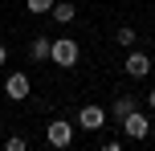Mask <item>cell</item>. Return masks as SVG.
I'll return each instance as SVG.
<instances>
[{
	"mask_svg": "<svg viewBox=\"0 0 155 151\" xmlns=\"http://www.w3.org/2000/svg\"><path fill=\"white\" fill-rule=\"evenodd\" d=\"M78 41H70V37H61V41H53V49H49V61L53 65H61V70H74L78 65Z\"/></svg>",
	"mask_w": 155,
	"mask_h": 151,
	"instance_id": "6da1fadb",
	"label": "cell"
},
{
	"mask_svg": "<svg viewBox=\"0 0 155 151\" xmlns=\"http://www.w3.org/2000/svg\"><path fill=\"white\" fill-rule=\"evenodd\" d=\"M45 139H49V147H57V151L74 147V123H65V119H53V123L45 127Z\"/></svg>",
	"mask_w": 155,
	"mask_h": 151,
	"instance_id": "7a4b0ae2",
	"label": "cell"
},
{
	"mask_svg": "<svg viewBox=\"0 0 155 151\" xmlns=\"http://www.w3.org/2000/svg\"><path fill=\"white\" fill-rule=\"evenodd\" d=\"M118 123H123L127 139H147V131H151V119H147V114L139 110V106H135V110L127 114V119H118Z\"/></svg>",
	"mask_w": 155,
	"mask_h": 151,
	"instance_id": "3957f363",
	"label": "cell"
},
{
	"mask_svg": "<svg viewBox=\"0 0 155 151\" xmlns=\"http://www.w3.org/2000/svg\"><path fill=\"white\" fill-rule=\"evenodd\" d=\"M29 74H21V70H16V74H8V82H4V94L8 98H12V102H25V98H29Z\"/></svg>",
	"mask_w": 155,
	"mask_h": 151,
	"instance_id": "277c9868",
	"label": "cell"
},
{
	"mask_svg": "<svg viewBox=\"0 0 155 151\" xmlns=\"http://www.w3.org/2000/svg\"><path fill=\"white\" fill-rule=\"evenodd\" d=\"M78 127L82 131H102L106 127V110H102V106H82V110H78Z\"/></svg>",
	"mask_w": 155,
	"mask_h": 151,
	"instance_id": "5b68a950",
	"label": "cell"
},
{
	"mask_svg": "<svg viewBox=\"0 0 155 151\" xmlns=\"http://www.w3.org/2000/svg\"><path fill=\"white\" fill-rule=\"evenodd\" d=\"M127 74H131V78H147V74H151V57L131 49V57H127Z\"/></svg>",
	"mask_w": 155,
	"mask_h": 151,
	"instance_id": "8992f818",
	"label": "cell"
},
{
	"mask_svg": "<svg viewBox=\"0 0 155 151\" xmlns=\"http://www.w3.org/2000/svg\"><path fill=\"white\" fill-rule=\"evenodd\" d=\"M135 106H139V98H135V94H118L114 102H110V114H114V119H127Z\"/></svg>",
	"mask_w": 155,
	"mask_h": 151,
	"instance_id": "52a82bcc",
	"label": "cell"
},
{
	"mask_svg": "<svg viewBox=\"0 0 155 151\" xmlns=\"http://www.w3.org/2000/svg\"><path fill=\"white\" fill-rule=\"evenodd\" d=\"M49 16H53L57 25H70L74 16H78V8L70 4V0H53V8H49Z\"/></svg>",
	"mask_w": 155,
	"mask_h": 151,
	"instance_id": "ba28073f",
	"label": "cell"
},
{
	"mask_svg": "<svg viewBox=\"0 0 155 151\" xmlns=\"http://www.w3.org/2000/svg\"><path fill=\"white\" fill-rule=\"evenodd\" d=\"M49 49H53V41H49V37H33L29 57H33V61H49Z\"/></svg>",
	"mask_w": 155,
	"mask_h": 151,
	"instance_id": "9c48e42d",
	"label": "cell"
},
{
	"mask_svg": "<svg viewBox=\"0 0 155 151\" xmlns=\"http://www.w3.org/2000/svg\"><path fill=\"white\" fill-rule=\"evenodd\" d=\"M114 41H118V45H127V49H131V45H135V29H131V25H123V29L114 33Z\"/></svg>",
	"mask_w": 155,
	"mask_h": 151,
	"instance_id": "30bf717a",
	"label": "cell"
},
{
	"mask_svg": "<svg viewBox=\"0 0 155 151\" xmlns=\"http://www.w3.org/2000/svg\"><path fill=\"white\" fill-rule=\"evenodd\" d=\"M25 4H29L33 16H41V12H49V8H53V0H25Z\"/></svg>",
	"mask_w": 155,
	"mask_h": 151,
	"instance_id": "8fae6325",
	"label": "cell"
},
{
	"mask_svg": "<svg viewBox=\"0 0 155 151\" xmlns=\"http://www.w3.org/2000/svg\"><path fill=\"white\" fill-rule=\"evenodd\" d=\"M4 147H8V151H25V147H29V143H25L21 135H8V143H4Z\"/></svg>",
	"mask_w": 155,
	"mask_h": 151,
	"instance_id": "7c38bea8",
	"label": "cell"
},
{
	"mask_svg": "<svg viewBox=\"0 0 155 151\" xmlns=\"http://www.w3.org/2000/svg\"><path fill=\"white\" fill-rule=\"evenodd\" d=\"M4 61H8V49H4V45H0V65H4Z\"/></svg>",
	"mask_w": 155,
	"mask_h": 151,
	"instance_id": "4fadbf2b",
	"label": "cell"
},
{
	"mask_svg": "<svg viewBox=\"0 0 155 151\" xmlns=\"http://www.w3.org/2000/svg\"><path fill=\"white\" fill-rule=\"evenodd\" d=\"M147 106H151V110H155V90H151V94H147Z\"/></svg>",
	"mask_w": 155,
	"mask_h": 151,
	"instance_id": "5bb4252c",
	"label": "cell"
}]
</instances>
